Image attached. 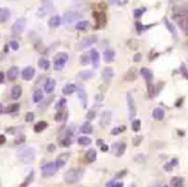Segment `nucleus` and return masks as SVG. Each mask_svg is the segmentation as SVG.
Listing matches in <instances>:
<instances>
[{
    "label": "nucleus",
    "mask_w": 188,
    "mask_h": 187,
    "mask_svg": "<svg viewBox=\"0 0 188 187\" xmlns=\"http://www.w3.org/2000/svg\"><path fill=\"white\" fill-rule=\"evenodd\" d=\"M83 173H85V169H83V168H72V169H69L65 173L64 181L67 183H69V185L76 183V182H78L83 177Z\"/></svg>",
    "instance_id": "obj_1"
},
{
    "label": "nucleus",
    "mask_w": 188,
    "mask_h": 187,
    "mask_svg": "<svg viewBox=\"0 0 188 187\" xmlns=\"http://www.w3.org/2000/svg\"><path fill=\"white\" fill-rule=\"evenodd\" d=\"M17 154H18V158L22 162H25V163H31L35 158V151L31 148H28V146L19 148Z\"/></svg>",
    "instance_id": "obj_2"
},
{
    "label": "nucleus",
    "mask_w": 188,
    "mask_h": 187,
    "mask_svg": "<svg viewBox=\"0 0 188 187\" xmlns=\"http://www.w3.org/2000/svg\"><path fill=\"white\" fill-rule=\"evenodd\" d=\"M97 41V37L93 35V36H87V37H85V39H82L79 43H78V45H77V48L79 49V50H82V49H86V48H90L91 45H93Z\"/></svg>",
    "instance_id": "obj_3"
},
{
    "label": "nucleus",
    "mask_w": 188,
    "mask_h": 187,
    "mask_svg": "<svg viewBox=\"0 0 188 187\" xmlns=\"http://www.w3.org/2000/svg\"><path fill=\"white\" fill-rule=\"evenodd\" d=\"M127 104H128V117L129 119H133L136 117V103L131 92L127 94Z\"/></svg>",
    "instance_id": "obj_4"
},
{
    "label": "nucleus",
    "mask_w": 188,
    "mask_h": 187,
    "mask_svg": "<svg viewBox=\"0 0 188 187\" xmlns=\"http://www.w3.org/2000/svg\"><path fill=\"white\" fill-rule=\"evenodd\" d=\"M26 28V19L25 18H19L16 21V23L13 25L12 27V32L13 35H19V34H22L23 32V30Z\"/></svg>",
    "instance_id": "obj_5"
},
{
    "label": "nucleus",
    "mask_w": 188,
    "mask_h": 187,
    "mask_svg": "<svg viewBox=\"0 0 188 187\" xmlns=\"http://www.w3.org/2000/svg\"><path fill=\"white\" fill-rule=\"evenodd\" d=\"M56 165H55V162H50L47 164H45L43 168H41V172H43V176L45 177H49V176H53L55 172H56Z\"/></svg>",
    "instance_id": "obj_6"
},
{
    "label": "nucleus",
    "mask_w": 188,
    "mask_h": 187,
    "mask_svg": "<svg viewBox=\"0 0 188 187\" xmlns=\"http://www.w3.org/2000/svg\"><path fill=\"white\" fill-rule=\"evenodd\" d=\"M67 60H68V55L65 53H63V54H59L55 57V60H54V67L55 69H61L63 67H64V64L67 63Z\"/></svg>",
    "instance_id": "obj_7"
},
{
    "label": "nucleus",
    "mask_w": 188,
    "mask_h": 187,
    "mask_svg": "<svg viewBox=\"0 0 188 187\" xmlns=\"http://www.w3.org/2000/svg\"><path fill=\"white\" fill-rule=\"evenodd\" d=\"M175 18H177V22H178L179 27L184 31L186 35L188 36V17H186V16H181V17L175 16Z\"/></svg>",
    "instance_id": "obj_8"
},
{
    "label": "nucleus",
    "mask_w": 188,
    "mask_h": 187,
    "mask_svg": "<svg viewBox=\"0 0 188 187\" xmlns=\"http://www.w3.org/2000/svg\"><path fill=\"white\" fill-rule=\"evenodd\" d=\"M68 159H69V153H64L63 155H60V157L56 159V162H55L56 169H60V168L64 167V165L67 164V162H68Z\"/></svg>",
    "instance_id": "obj_9"
},
{
    "label": "nucleus",
    "mask_w": 188,
    "mask_h": 187,
    "mask_svg": "<svg viewBox=\"0 0 188 187\" xmlns=\"http://www.w3.org/2000/svg\"><path fill=\"white\" fill-rule=\"evenodd\" d=\"M110 122H111V112L110 110H105L101 114V121H100L101 127H106Z\"/></svg>",
    "instance_id": "obj_10"
},
{
    "label": "nucleus",
    "mask_w": 188,
    "mask_h": 187,
    "mask_svg": "<svg viewBox=\"0 0 188 187\" xmlns=\"http://www.w3.org/2000/svg\"><path fill=\"white\" fill-rule=\"evenodd\" d=\"M35 77V69L32 67H27L22 71V78L25 81H31Z\"/></svg>",
    "instance_id": "obj_11"
},
{
    "label": "nucleus",
    "mask_w": 188,
    "mask_h": 187,
    "mask_svg": "<svg viewBox=\"0 0 188 187\" xmlns=\"http://www.w3.org/2000/svg\"><path fill=\"white\" fill-rule=\"evenodd\" d=\"M19 76V71L17 67H12V68H9L8 72H7V77L9 81H16Z\"/></svg>",
    "instance_id": "obj_12"
},
{
    "label": "nucleus",
    "mask_w": 188,
    "mask_h": 187,
    "mask_svg": "<svg viewBox=\"0 0 188 187\" xmlns=\"http://www.w3.org/2000/svg\"><path fill=\"white\" fill-rule=\"evenodd\" d=\"M90 60L92 62V66L97 68L99 67V62H100V57H99V53H97V50H91L90 51Z\"/></svg>",
    "instance_id": "obj_13"
},
{
    "label": "nucleus",
    "mask_w": 188,
    "mask_h": 187,
    "mask_svg": "<svg viewBox=\"0 0 188 187\" xmlns=\"http://www.w3.org/2000/svg\"><path fill=\"white\" fill-rule=\"evenodd\" d=\"M77 94H78V98L82 103L83 107H87V95H86V91L83 87H78L77 89Z\"/></svg>",
    "instance_id": "obj_14"
},
{
    "label": "nucleus",
    "mask_w": 188,
    "mask_h": 187,
    "mask_svg": "<svg viewBox=\"0 0 188 187\" xmlns=\"http://www.w3.org/2000/svg\"><path fill=\"white\" fill-rule=\"evenodd\" d=\"M79 18V14L76 13V12H67L65 16H64V21L67 23H72L74 22V21H77Z\"/></svg>",
    "instance_id": "obj_15"
},
{
    "label": "nucleus",
    "mask_w": 188,
    "mask_h": 187,
    "mask_svg": "<svg viewBox=\"0 0 188 187\" xmlns=\"http://www.w3.org/2000/svg\"><path fill=\"white\" fill-rule=\"evenodd\" d=\"M113 76H114V71H113V68L106 67L105 69L102 71V78H104V81H105V82H109V81L113 78Z\"/></svg>",
    "instance_id": "obj_16"
},
{
    "label": "nucleus",
    "mask_w": 188,
    "mask_h": 187,
    "mask_svg": "<svg viewBox=\"0 0 188 187\" xmlns=\"http://www.w3.org/2000/svg\"><path fill=\"white\" fill-rule=\"evenodd\" d=\"M55 89V80L53 78H47L46 82H45V92L47 94H51Z\"/></svg>",
    "instance_id": "obj_17"
},
{
    "label": "nucleus",
    "mask_w": 188,
    "mask_h": 187,
    "mask_svg": "<svg viewBox=\"0 0 188 187\" xmlns=\"http://www.w3.org/2000/svg\"><path fill=\"white\" fill-rule=\"evenodd\" d=\"M114 150H115V155L117 157H122L125 151V144L124 142H118L114 145Z\"/></svg>",
    "instance_id": "obj_18"
},
{
    "label": "nucleus",
    "mask_w": 188,
    "mask_h": 187,
    "mask_svg": "<svg viewBox=\"0 0 188 187\" xmlns=\"http://www.w3.org/2000/svg\"><path fill=\"white\" fill-rule=\"evenodd\" d=\"M152 117H154V119H156V121H161V119H164V117H165V112H164V109H161V108H156V109H154V112H152Z\"/></svg>",
    "instance_id": "obj_19"
},
{
    "label": "nucleus",
    "mask_w": 188,
    "mask_h": 187,
    "mask_svg": "<svg viewBox=\"0 0 188 187\" xmlns=\"http://www.w3.org/2000/svg\"><path fill=\"white\" fill-rule=\"evenodd\" d=\"M20 95H22V87L16 85L13 89H12V92H10V96H12V99L14 100H18L20 98Z\"/></svg>",
    "instance_id": "obj_20"
},
{
    "label": "nucleus",
    "mask_w": 188,
    "mask_h": 187,
    "mask_svg": "<svg viewBox=\"0 0 188 187\" xmlns=\"http://www.w3.org/2000/svg\"><path fill=\"white\" fill-rule=\"evenodd\" d=\"M136 78H137V69H134V68H131L127 73H125V76H124V80L125 81H134Z\"/></svg>",
    "instance_id": "obj_21"
},
{
    "label": "nucleus",
    "mask_w": 188,
    "mask_h": 187,
    "mask_svg": "<svg viewBox=\"0 0 188 187\" xmlns=\"http://www.w3.org/2000/svg\"><path fill=\"white\" fill-rule=\"evenodd\" d=\"M76 91H77V86L74 84H68L63 87V94H64V95H70V94L76 92Z\"/></svg>",
    "instance_id": "obj_22"
},
{
    "label": "nucleus",
    "mask_w": 188,
    "mask_h": 187,
    "mask_svg": "<svg viewBox=\"0 0 188 187\" xmlns=\"http://www.w3.org/2000/svg\"><path fill=\"white\" fill-rule=\"evenodd\" d=\"M61 25V18L59 17V16H53L50 18V21H49V26L50 27H59Z\"/></svg>",
    "instance_id": "obj_23"
},
{
    "label": "nucleus",
    "mask_w": 188,
    "mask_h": 187,
    "mask_svg": "<svg viewBox=\"0 0 188 187\" xmlns=\"http://www.w3.org/2000/svg\"><path fill=\"white\" fill-rule=\"evenodd\" d=\"M114 58H115V53H114L113 49H106L104 51V59H105V62H113Z\"/></svg>",
    "instance_id": "obj_24"
},
{
    "label": "nucleus",
    "mask_w": 188,
    "mask_h": 187,
    "mask_svg": "<svg viewBox=\"0 0 188 187\" xmlns=\"http://www.w3.org/2000/svg\"><path fill=\"white\" fill-rule=\"evenodd\" d=\"M10 17V10L8 8H2L0 9V22H5Z\"/></svg>",
    "instance_id": "obj_25"
},
{
    "label": "nucleus",
    "mask_w": 188,
    "mask_h": 187,
    "mask_svg": "<svg viewBox=\"0 0 188 187\" xmlns=\"http://www.w3.org/2000/svg\"><path fill=\"white\" fill-rule=\"evenodd\" d=\"M140 73H141V76H142L146 81H151V80H152V72H151L149 68H141Z\"/></svg>",
    "instance_id": "obj_26"
},
{
    "label": "nucleus",
    "mask_w": 188,
    "mask_h": 187,
    "mask_svg": "<svg viewBox=\"0 0 188 187\" xmlns=\"http://www.w3.org/2000/svg\"><path fill=\"white\" fill-rule=\"evenodd\" d=\"M46 127H47V123H46V122H44V121H41V122H37V123L35 124L34 131H35L36 133H40V132H43Z\"/></svg>",
    "instance_id": "obj_27"
},
{
    "label": "nucleus",
    "mask_w": 188,
    "mask_h": 187,
    "mask_svg": "<svg viewBox=\"0 0 188 187\" xmlns=\"http://www.w3.org/2000/svg\"><path fill=\"white\" fill-rule=\"evenodd\" d=\"M43 99H44L43 90H36V91L34 92V95H32L34 103H40V101H43Z\"/></svg>",
    "instance_id": "obj_28"
},
{
    "label": "nucleus",
    "mask_w": 188,
    "mask_h": 187,
    "mask_svg": "<svg viewBox=\"0 0 188 187\" xmlns=\"http://www.w3.org/2000/svg\"><path fill=\"white\" fill-rule=\"evenodd\" d=\"M183 178L182 177H173L170 180V186L172 187H182L183 186Z\"/></svg>",
    "instance_id": "obj_29"
},
{
    "label": "nucleus",
    "mask_w": 188,
    "mask_h": 187,
    "mask_svg": "<svg viewBox=\"0 0 188 187\" xmlns=\"http://www.w3.org/2000/svg\"><path fill=\"white\" fill-rule=\"evenodd\" d=\"M96 157H97V154H96V151L93 150V149H91V150H88V151L86 153V159H87V162H90V163L95 162V160H96Z\"/></svg>",
    "instance_id": "obj_30"
},
{
    "label": "nucleus",
    "mask_w": 188,
    "mask_h": 187,
    "mask_svg": "<svg viewBox=\"0 0 188 187\" xmlns=\"http://www.w3.org/2000/svg\"><path fill=\"white\" fill-rule=\"evenodd\" d=\"M78 77L81 80H90V78L93 77V73H92L91 71H82V72H79V73H78Z\"/></svg>",
    "instance_id": "obj_31"
},
{
    "label": "nucleus",
    "mask_w": 188,
    "mask_h": 187,
    "mask_svg": "<svg viewBox=\"0 0 188 187\" xmlns=\"http://www.w3.org/2000/svg\"><path fill=\"white\" fill-rule=\"evenodd\" d=\"M38 67H40L41 69L46 71V69L50 67V62H49L47 59H45V58H40V59H38Z\"/></svg>",
    "instance_id": "obj_32"
},
{
    "label": "nucleus",
    "mask_w": 188,
    "mask_h": 187,
    "mask_svg": "<svg viewBox=\"0 0 188 187\" xmlns=\"http://www.w3.org/2000/svg\"><path fill=\"white\" fill-rule=\"evenodd\" d=\"M78 144L81 145V146H88V145L91 144V139L90 137H87V136H81V137H78Z\"/></svg>",
    "instance_id": "obj_33"
},
{
    "label": "nucleus",
    "mask_w": 188,
    "mask_h": 187,
    "mask_svg": "<svg viewBox=\"0 0 188 187\" xmlns=\"http://www.w3.org/2000/svg\"><path fill=\"white\" fill-rule=\"evenodd\" d=\"M81 131H82V133H91V132H92V126H91V123H90V122L83 123L82 127H81Z\"/></svg>",
    "instance_id": "obj_34"
},
{
    "label": "nucleus",
    "mask_w": 188,
    "mask_h": 187,
    "mask_svg": "<svg viewBox=\"0 0 188 187\" xmlns=\"http://www.w3.org/2000/svg\"><path fill=\"white\" fill-rule=\"evenodd\" d=\"M18 109H19V105H18V104H12V105L7 107V109H5V113H8V114L17 113V112H18Z\"/></svg>",
    "instance_id": "obj_35"
},
{
    "label": "nucleus",
    "mask_w": 188,
    "mask_h": 187,
    "mask_svg": "<svg viewBox=\"0 0 188 187\" xmlns=\"http://www.w3.org/2000/svg\"><path fill=\"white\" fill-rule=\"evenodd\" d=\"M87 27H88V22H87V21H79V22L76 25V28L78 31H85Z\"/></svg>",
    "instance_id": "obj_36"
},
{
    "label": "nucleus",
    "mask_w": 188,
    "mask_h": 187,
    "mask_svg": "<svg viewBox=\"0 0 188 187\" xmlns=\"http://www.w3.org/2000/svg\"><path fill=\"white\" fill-rule=\"evenodd\" d=\"M140 128H141V121L140 119H133V122H132V130L134 132H138Z\"/></svg>",
    "instance_id": "obj_37"
},
{
    "label": "nucleus",
    "mask_w": 188,
    "mask_h": 187,
    "mask_svg": "<svg viewBox=\"0 0 188 187\" xmlns=\"http://www.w3.org/2000/svg\"><path fill=\"white\" fill-rule=\"evenodd\" d=\"M51 9V7L50 5H45V7H43V8H40L38 9V17H44L45 14H47V12Z\"/></svg>",
    "instance_id": "obj_38"
},
{
    "label": "nucleus",
    "mask_w": 188,
    "mask_h": 187,
    "mask_svg": "<svg viewBox=\"0 0 188 187\" xmlns=\"http://www.w3.org/2000/svg\"><path fill=\"white\" fill-rule=\"evenodd\" d=\"M70 144H72V139H70V136H68V135L63 137L61 141H60V145H61V146H69Z\"/></svg>",
    "instance_id": "obj_39"
},
{
    "label": "nucleus",
    "mask_w": 188,
    "mask_h": 187,
    "mask_svg": "<svg viewBox=\"0 0 188 187\" xmlns=\"http://www.w3.org/2000/svg\"><path fill=\"white\" fill-rule=\"evenodd\" d=\"M34 180V172H31L29 174H28V177L26 178V181L22 183V185H20V187H27L28 186V183L31 182V181H32Z\"/></svg>",
    "instance_id": "obj_40"
},
{
    "label": "nucleus",
    "mask_w": 188,
    "mask_h": 187,
    "mask_svg": "<svg viewBox=\"0 0 188 187\" xmlns=\"http://www.w3.org/2000/svg\"><path fill=\"white\" fill-rule=\"evenodd\" d=\"M88 62H90V55H88V54H83V55L81 57V64H82V66L88 64Z\"/></svg>",
    "instance_id": "obj_41"
},
{
    "label": "nucleus",
    "mask_w": 188,
    "mask_h": 187,
    "mask_svg": "<svg viewBox=\"0 0 188 187\" xmlns=\"http://www.w3.org/2000/svg\"><path fill=\"white\" fill-rule=\"evenodd\" d=\"M65 104H67V100H65L64 98H61V99L59 100V103L56 104V107H55V108H56L58 110H60V109H63V108L65 107Z\"/></svg>",
    "instance_id": "obj_42"
},
{
    "label": "nucleus",
    "mask_w": 188,
    "mask_h": 187,
    "mask_svg": "<svg viewBox=\"0 0 188 187\" xmlns=\"http://www.w3.org/2000/svg\"><path fill=\"white\" fill-rule=\"evenodd\" d=\"M35 119V114L32 113V112H28L27 114H26V122H28V123H31Z\"/></svg>",
    "instance_id": "obj_43"
},
{
    "label": "nucleus",
    "mask_w": 188,
    "mask_h": 187,
    "mask_svg": "<svg viewBox=\"0 0 188 187\" xmlns=\"http://www.w3.org/2000/svg\"><path fill=\"white\" fill-rule=\"evenodd\" d=\"M9 46H10V49H12V50H18V48H19V45H18V43H17L16 40H12V41H10V43H9Z\"/></svg>",
    "instance_id": "obj_44"
},
{
    "label": "nucleus",
    "mask_w": 188,
    "mask_h": 187,
    "mask_svg": "<svg viewBox=\"0 0 188 187\" xmlns=\"http://www.w3.org/2000/svg\"><path fill=\"white\" fill-rule=\"evenodd\" d=\"M95 116H96V112H95V110H90V112L87 113V116H86V117H87V119H88V121H91V119L95 118Z\"/></svg>",
    "instance_id": "obj_45"
},
{
    "label": "nucleus",
    "mask_w": 188,
    "mask_h": 187,
    "mask_svg": "<svg viewBox=\"0 0 188 187\" xmlns=\"http://www.w3.org/2000/svg\"><path fill=\"white\" fill-rule=\"evenodd\" d=\"M125 128L124 127H117V128H114L113 131H111V135H119L120 132H123Z\"/></svg>",
    "instance_id": "obj_46"
},
{
    "label": "nucleus",
    "mask_w": 188,
    "mask_h": 187,
    "mask_svg": "<svg viewBox=\"0 0 188 187\" xmlns=\"http://www.w3.org/2000/svg\"><path fill=\"white\" fill-rule=\"evenodd\" d=\"M164 169H165L166 172H172V169H173V165H172V163H166V164L164 165Z\"/></svg>",
    "instance_id": "obj_47"
},
{
    "label": "nucleus",
    "mask_w": 188,
    "mask_h": 187,
    "mask_svg": "<svg viewBox=\"0 0 188 187\" xmlns=\"http://www.w3.org/2000/svg\"><path fill=\"white\" fill-rule=\"evenodd\" d=\"M141 141H142V137H141V136H137V137H136V139L133 140V144H134V146H138Z\"/></svg>",
    "instance_id": "obj_48"
},
{
    "label": "nucleus",
    "mask_w": 188,
    "mask_h": 187,
    "mask_svg": "<svg viewBox=\"0 0 188 187\" xmlns=\"http://www.w3.org/2000/svg\"><path fill=\"white\" fill-rule=\"evenodd\" d=\"M166 26H168V28H169V30L172 31V34H173V36L175 37V30H174V27H173V26H172V25H170V23L168 22V21H166Z\"/></svg>",
    "instance_id": "obj_49"
},
{
    "label": "nucleus",
    "mask_w": 188,
    "mask_h": 187,
    "mask_svg": "<svg viewBox=\"0 0 188 187\" xmlns=\"http://www.w3.org/2000/svg\"><path fill=\"white\" fill-rule=\"evenodd\" d=\"M108 187H123V183H122V182H118V183H108Z\"/></svg>",
    "instance_id": "obj_50"
},
{
    "label": "nucleus",
    "mask_w": 188,
    "mask_h": 187,
    "mask_svg": "<svg viewBox=\"0 0 188 187\" xmlns=\"http://www.w3.org/2000/svg\"><path fill=\"white\" fill-rule=\"evenodd\" d=\"M141 14H142V10H134V17L136 18H138V17H141Z\"/></svg>",
    "instance_id": "obj_51"
},
{
    "label": "nucleus",
    "mask_w": 188,
    "mask_h": 187,
    "mask_svg": "<svg viewBox=\"0 0 188 187\" xmlns=\"http://www.w3.org/2000/svg\"><path fill=\"white\" fill-rule=\"evenodd\" d=\"M5 141H7V139H5V136H4V135H0V145L5 144Z\"/></svg>",
    "instance_id": "obj_52"
},
{
    "label": "nucleus",
    "mask_w": 188,
    "mask_h": 187,
    "mask_svg": "<svg viewBox=\"0 0 188 187\" xmlns=\"http://www.w3.org/2000/svg\"><path fill=\"white\" fill-rule=\"evenodd\" d=\"M61 116H63V112H59L56 116H55V119H56V121H60V119H61Z\"/></svg>",
    "instance_id": "obj_53"
},
{
    "label": "nucleus",
    "mask_w": 188,
    "mask_h": 187,
    "mask_svg": "<svg viewBox=\"0 0 188 187\" xmlns=\"http://www.w3.org/2000/svg\"><path fill=\"white\" fill-rule=\"evenodd\" d=\"M125 173H127V171H122L120 173H118V176H117V178H119V177H123V176H124Z\"/></svg>",
    "instance_id": "obj_54"
},
{
    "label": "nucleus",
    "mask_w": 188,
    "mask_h": 187,
    "mask_svg": "<svg viewBox=\"0 0 188 187\" xmlns=\"http://www.w3.org/2000/svg\"><path fill=\"white\" fill-rule=\"evenodd\" d=\"M151 187H166V185H164V183H156V185H154Z\"/></svg>",
    "instance_id": "obj_55"
},
{
    "label": "nucleus",
    "mask_w": 188,
    "mask_h": 187,
    "mask_svg": "<svg viewBox=\"0 0 188 187\" xmlns=\"http://www.w3.org/2000/svg\"><path fill=\"white\" fill-rule=\"evenodd\" d=\"M138 60H141V54H136L134 55V62H138Z\"/></svg>",
    "instance_id": "obj_56"
},
{
    "label": "nucleus",
    "mask_w": 188,
    "mask_h": 187,
    "mask_svg": "<svg viewBox=\"0 0 188 187\" xmlns=\"http://www.w3.org/2000/svg\"><path fill=\"white\" fill-rule=\"evenodd\" d=\"M47 150H49V151H54V150H55V146H54V145H49Z\"/></svg>",
    "instance_id": "obj_57"
},
{
    "label": "nucleus",
    "mask_w": 188,
    "mask_h": 187,
    "mask_svg": "<svg viewBox=\"0 0 188 187\" xmlns=\"http://www.w3.org/2000/svg\"><path fill=\"white\" fill-rule=\"evenodd\" d=\"M3 81H4V73H3V72H0V84H2Z\"/></svg>",
    "instance_id": "obj_58"
},
{
    "label": "nucleus",
    "mask_w": 188,
    "mask_h": 187,
    "mask_svg": "<svg viewBox=\"0 0 188 187\" xmlns=\"http://www.w3.org/2000/svg\"><path fill=\"white\" fill-rule=\"evenodd\" d=\"M101 150L102 151H108V146H106V145H101Z\"/></svg>",
    "instance_id": "obj_59"
},
{
    "label": "nucleus",
    "mask_w": 188,
    "mask_h": 187,
    "mask_svg": "<svg viewBox=\"0 0 188 187\" xmlns=\"http://www.w3.org/2000/svg\"><path fill=\"white\" fill-rule=\"evenodd\" d=\"M102 99H104V96H102V95H97V96H96V100H97V101H101Z\"/></svg>",
    "instance_id": "obj_60"
},
{
    "label": "nucleus",
    "mask_w": 188,
    "mask_h": 187,
    "mask_svg": "<svg viewBox=\"0 0 188 187\" xmlns=\"http://www.w3.org/2000/svg\"><path fill=\"white\" fill-rule=\"evenodd\" d=\"M97 145H100V146H101V145H102V140H97Z\"/></svg>",
    "instance_id": "obj_61"
},
{
    "label": "nucleus",
    "mask_w": 188,
    "mask_h": 187,
    "mask_svg": "<svg viewBox=\"0 0 188 187\" xmlns=\"http://www.w3.org/2000/svg\"><path fill=\"white\" fill-rule=\"evenodd\" d=\"M2 113H3V107L0 105V114H2Z\"/></svg>",
    "instance_id": "obj_62"
},
{
    "label": "nucleus",
    "mask_w": 188,
    "mask_h": 187,
    "mask_svg": "<svg viewBox=\"0 0 188 187\" xmlns=\"http://www.w3.org/2000/svg\"><path fill=\"white\" fill-rule=\"evenodd\" d=\"M115 2H117V0H110V3H111V4H114Z\"/></svg>",
    "instance_id": "obj_63"
},
{
    "label": "nucleus",
    "mask_w": 188,
    "mask_h": 187,
    "mask_svg": "<svg viewBox=\"0 0 188 187\" xmlns=\"http://www.w3.org/2000/svg\"><path fill=\"white\" fill-rule=\"evenodd\" d=\"M131 187H136V185H131Z\"/></svg>",
    "instance_id": "obj_64"
}]
</instances>
